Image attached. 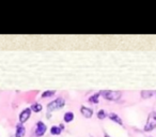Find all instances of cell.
<instances>
[{"instance_id":"obj_11","label":"cell","mask_w":156,"mask_h":137,"mask_svg":"<svg viewBox=\"0 0 156 137\" xmlns=\"http://www.w3.org/2000/svg\"><path fill=\"white\" fill-rule=\"evenodd\" d=\"M61 128L60 126H53L51 129H50V132H51V134H53V135H59V134L61 133Z\"/></svg>"},{"instance_id":"obj_4","label":"cell","mask_w":156,"mask_h":137,"mask_svg":"<svg viewBox=\"0 0 156 137\" xmlns=\"http://www.w3.org/2000/svg\"><path fill=\"white\" fill-rule=\"evenodd\" d=\"M30 115H31V108H25L20 115H19V122L20 123H25V122L30 118Z\"/></svg>"},{"instance_id":"obj_1","label":"cell","mask_w":156,"mask_h":137,"mask_svg":"<svg viewBox=\"0 0 156 137\" xmlns=\"http://www.w3.org/2000/svg\"><path fill=\"white\" fill-rule=\"evenodd\" d=\"M101 94L103 95L106 100H109V101H117L121 98L122 93L120 91H111V90H105V91H102Z\"/></svg>"},{"instance_id":"obj_9","label":"cell","mask_w":156,"mask_h":137,"mask_svg":"<svg viewBox=\"0 0 156 137\" xmlns=\"http://www.w3.org/2000/svg\"><path fill=\"white\" fill-rule=\"evenodd\" d=\"M73 119H74V114L71 113V111H69V113H66V114L64 115L65 122H71V121H73Z\"/></svg>"},{"instance_id":"obj_6","label":"cell","mask_w":156,"mask_h":137,"mask_svg":"<svg viewBox=\"0 0 156 137\" xmlns=\"http://www.w3.org/2000/svg\"><path fill=\"white\" fill-rule=\"evenodd\" d=\"M81 114L84 115L86 118H91L92 115H93V111H92V109H90V108H88V107L86 106H82L81 107Z\"/></svg>"},{"instance_id":"obj_5","label":"cell","mask_w":156,"mask_h":137,"mask_svg":"<svg viewBox=\"0 0 156 137\" xmlns=\"http://www.w3.org/2000/svg\"><path fill=\"white\" fill-rule=\"evenodd\" d=\"M46 132V125L44 124V122L38 121L36 124V130H35V135L36 136H42Z\"/></svg>"},{"instance_id":"obj_2","label":"cell","mask_w":156,"mask_h":137,"mask_svg":"<svg viewBox=\"0 0 156 137\" xmlns=\"http://www.w3.org/2000/svg\"><path fill=\"white\" fill-rule=\"evenodd\" d=\"M156 128V114L155 113H150L148 117V121H147V124L145 125V131L147 132H150L152 131L153 129Z\"/></svg>"},{"instance_id":"obj_13","label":"cell","mask_w":156,"mask_h":137,"mask_svg":"<svg viewBox=\"0 0 156 137\" xmlns=\"http://www.w3.org/2000/svg\"><path fill=\"white\" fill-rule=\"evenodd\" d=\"M99 93L92 95L91 98L89 99V101H90V102H92V103H99Z\"/></svg>"},{"instance_id":"obj_10","label":"cell","mask_w":156,"mask_h":137,"mask_svg":"<svg viewBox=\"0 0 156 137\" xmlns=\"http://www.w3.org/2000/svg\"><path fill=\"white\" fill-rule=\"evenodd\" d=\"M31 109L33 111H35V113H38V111H42V105L38 104V103H35V104H33V105L31 106Z\"/></svg>"},{"instance_id":"obj_7","label":"cell","mask_w":156,"mask_h":137,"mask_svg":"<svg viewBox=\"0 0 156 137\" xmlns=\"http://www.w3.org/2000/svg\"><path fill=\"white\" fill-rule=\"evenodd\" d=\"M25 132L26 130L22 124H17L16 126V133H15V137H23L25 135Z\"/></svg>"},{"instance_id":"obj_12","label":"cell","mask_w":156,"mask_h":137,"mask_svg":"<svg viewBox=\"0 0 156 137\" xmlns=\"http://www.w3.org/2000/svg\"><path fill=\"white\" fill-rule=\"evenodd\" d=\"M153 95V91H141V96L143 98V99H149V98H151Z\"/></svg>"},{"instance_id":"obj_14","label":"cell","mask_w":156,"mask_h":137,"mask_svg":"<svg viewBox=\"0 0 156 137\" xmlns=\"http://www.w3.org/2000/svg\"><path fill=\"white\" fill-rule=\"evenodd\" d=\"M106 116H107L106 113H105V111H103V109H101V111L97 113V118L99 119H104Z\"/></svg>"},{"instance_id":"obj_3","label":"cell","mask_w":156,"mask_h":137,"mask_svg":"<svg viewBox=\"0 0 156 137\" xmlns=\"http://www.w3.org/2000/svg\"><path fill=\"white\" fill-rule=\"evenodd\" d=\"M63 106H64V100L62 99V98H58V99H56L53 102H50L47 105V109H48V111H53Z\"/></svg>"},{"instance_id":"obj_16","label":"cell","mask_w":156,"mask_h":137,"mask_svg":"<svg viewBox=\"0 0 156 137\" xmlns=\"http://www.w3.org/2000/svg\"><path fill=\"white\" fill-rule=\"evenodd\" d=\"M105 137H110V136H109V135H107V134H106V135H105Z\"/></svg>"},{"instance_id":"obj_8","label":"cell","mask_w":156,"mask_h":137,"mask_svg":"<svg viewBox=\"0 0 156 137\" xmlns=\"http://www.w3.org/2000/svg\"><path fill=\"white\" fill-rule=\"evenodd\" d=\"M109 118L111 119V120H113L114 122H117V123H119V124H123V122H122L121 118L119 117L117 114H114V113H111V114H109Z\"/></svg>"},{"instance_id":"obj_15","label":"cell","mask_w":156,"mask_h":137,"mask_svg":"<svg viewBox=\"0 0 156 137\" xmlns=\"http://www.w3.org/2000/svg\"><path fill=\"white\" fill-rule=\"evenodd\" d=\"M53 93H55V91H45V92H43L42 98H48V96H51Z\"/></svg>"}]
</instances>
